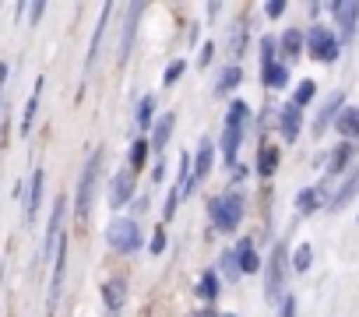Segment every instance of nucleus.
<instances>
[{
    "label": "nucleus",
    "mask_w": 359,
    "mask_h": 317,
    "mask_svg": "<svg viewBox=\"0 0 359 317\" xmlns=\"http://www.w3.org/2000/svg\"><path fill=\"white\" fill-rule=\"evenodd\" d=\"M247 123H250V106L243 99H233L226 106V123H222V141H219L222 158H226V170L240 166V144H243Z\"/></svg>",
    "instance_id": "nucleus-1"
},
{
    "label": "nucleus",
    "mask_w": 359,
    "mask_h": 317,
    "mask_svg": "<svg viewBox=\"0 0 359 317\" xmlns=\"http://www.w3.org/2000/svg\"><path fill=\"white\" fill-rule=\"evenodd\" d=\"M102 158H106V151H102V148H95V151L85 158L81 173H78V191H74V219H78L81 226L88 222V215H92V201H95V194H99Z\"/></svg>",
    "instance_id": "nucleus-2"
},
{
    "label": "nucleus",
    "mask_w": 359,
    "mask_h": 317,
    "mask_svg": "<svg viewBox=\"0 0 359 317\" xmlns=\"http://www.w3.org/2000/svg\"><path fill=\"white\" fill-rule=\"evenodd\" d=\"M243 212H247V201L240 191H222L219 198L208 201V219L219 233H236L243 222Z\"/></svg>",
    "instance_id": "nucleus-3"
},
{
    "label": "nucleus",
    "mask_w": 359,
    "mask_h": 317,
    "mask_svg": "<svg viewBox=\"0 0 359 317\" xmlns=\"http://www.w3.org/2000/svg\"><path fill=\"white\" fill-rule=\"evenodd\" d=\"M264 275H268L264 278V296H268L271 306H278L285 299V243L282 240L271 247L268 264H264Z\"/></svg>",
    "instance_id": "nucleus-4"
},
{
    "label": "nucleus",
    "mask_w": 359,
    "mask_h": 317,
    "mask_svg": "<svg viewBox=\"0 0 359 317\" xmlns=\"http://www.w3.org/2000/svg\"><path fill=\"white\" fill-rule=\"evenodd\" d=\"M306 53L320 64H334L341 57V39L327 25H310L306 29Z\"/></svg>",
    "instance_id": "nucleus-5"
},
{
    "label": "nucleus",
    "mask_w": 359,
    "mask_h": 317,
    "mask_svg": "<svg viewBox=\"0 0 359 317\" xmlns=\"http://www.w3.org/2000/svg\"><path fill=\"white\" fill-rule=\"evenodd\" d=\"M106 243H109V250H116V254H134V250L141 247V229H137V222L127 219V215L109 219V222H106Z\"/></svg>",
    "instance_id": "nucleus-6"
},
{
    "label": "nucleus",
    "mask_w": 359,
    "mask_h": 317,
    "mask_svg": "<svg viewBox=\"0 0 359 317\" xmlns=\"http://www.w3.org/2000/svg\"><path fill=\"white\" fill-rule=\"evenodd\" d=\"M212 166H215V144H212V137H201L198 141V155H194V173H191V184H187L184 198H194L198 194V187L208 180Z\"/></svg>",
    "instance_id": "nucleus-7"
},
{
    "label": "nucleus",
    "mask_w": 359,
    "mask_h": 317,
    "mask_svg": "<svg viewBox=\"0 0 359 317\" xmlns=\"http://www.w3.org/2000/svg\"><path fill=\"white\" fill-rule=\"evenodd\" d=\"M64 215H67V198L60 194V198L53 201V208H50L46 240H43V261H46V257H53V250H57V247H60V240H64Z\"/></svg>",
    "instance_id": "nucleus-8"
},
{
    "label": "nucleus",
    "mask_w": 359,
    "mask_h": 317,
    "mask_svg": "<svg viewBox=\"0 0 359 317\" xmlns=\"http://www.w3.org/2000/svg\"><path fill=\"white\" fill-rule=\"evenodd\" d=\"M341 109H345V92L338 88V92H331V95L320 102V109H317V116H313V137H320L331 123H338Z\"/></svg>",
    "instance_id": "nucleus-9"
},
{
    "label": "nucleus",
    "mask_w": 359,
    "mask_h": 317,
    "mask_svg": "<svg viewBox=\"0 0 359 317\" xmlns=\"http://www.w3.org/2000/svg\"><path fill=\"white\" fill-rule=\"evenodd\" d=\"M106 201H109V208H113V212L134 201V170H116V173H113Z\"/></svg>",
    "instance_id": "nucleus-10"
},
{
    "label": "nucleus",
    "mask_w": 359,
    "mask_h": 317,
    "mask_svg": "<svg viewBox=\"0 0 359 317\" xmlns=\"http://www.w3.org/2000/svg\"><path fill=\"white\" fill-rule=\"evenodd\" d=\"M64 275H67V236L57 247V261H53V275H50V292H46V310L57 313L60 303V289H64Z\"/></svg>",
    "instance_id": "nucleus-11"
},
{
    "label": "nucleus",
    "mask_w": 359,
    "mask_h": 317,
    "mask_svg": "<svg viewBox=\"0 0 359 317\" xmlns=\"http://www.w3.org/2000/svg\"><path fill=\"white\" fill-rule=\"evenodd\" d=\"M144 4H127V18H123V36H120V64L130 60L134 53V39H137V25H141Z\"/></svg>",
    "instance_id": "nucleus-12"
},
{
    "label": "nucleus",
    "mask_w": 359,
    "mask_h": 317,
    "mask_svg": "<svg viewBox=\"0 0 359 317\" xmlns=\"http://www.w3.org/2000/svg\"><path fill=\"white\" fill-rule=\"evenodd\" d=\"M123 303H127V282H123V275H109V278L102 282V306H106V317H120Z\"/></svg>",
    "instance_id": "nucleus-13"
},
{
    "label": "nucleus",
    "mask_w": 359,
    "mask_h": 317,
    "mask_svg": "<svg viewBox=\"0 0 359 317\" xmlns=\"http://www.w3.org/2000/svg\"><path fill=\"white\" fill-rule=\"evenodd\" d=\"M352 155H355V144H352V141H341V144H334V148H331L327 166H324V180H327V184H331V180H338V177L348 170Z\"/></svg>",
    "instance_id": "nucleus-14"
},
{
    "label": "nucleus",
    "mask_w": 359,
    "mask_h": 317,
    "mask_svg": "<svg viewBox=\"0 0 359 317\" xmlns=\"http://www.w3.org/2000/svg\"><path fill=\"white\" fill-rule=\"evenodd\" d=\"M331 15H334V25H338V39H352L355 29H359V4H352V0L331 4Z\"/></svg>",
    "instance_id": "nucleus-15"
},
{
    "label": "nucleus",
    "mask_w": 359,
    "mask_h": 317,
    "mask_svg": "<svg viewBox=\"0 0 359 317\" xmlns=\"http://www.w3.org/2000/svg\"><path fill=\"white\" fill-rule=\"evenodd\" d=\"M278 130H282V141H285V144H292V141L299 137V130H303V109H299L292 99L278 109Z\"/></svg>",
    "instance_id": "nucleus-16"
},
{
    "label": "nucleus",
    "mask_w": 359,
    "mask_h": 317,
    "mask_svg": "<svg viewBox=\"0 0 359 317\" xmlns=\"http://www.w3.org/2000/svg\"><path fill=\"white\" fill-rule=\"evenodd\" d=\"M43 187H46V173H43V170H36V173L29 177V194L22 198V201H25V212H22L25 226H32V222H36V215H39V205H43Z\"/></svg>",
    "instance_id": "nucleus-17"
},
{
    "label": "nucleus",
    "mask_w": 359,
    "mask_h": 317,
    "mask_svg": "<svg viewBox=\"0 0 359 317\" xmlns=\"http://www.w3.org/2000/svg\"><path fill=\"white\" fill-rule=\"evenodd\" d=\"M324 201H331V198H327V180H320L317 187H303V191L296 194V212H299V215H313Z\"/></svg>",
    "instance_id": "nucleus-18"
},
{
    "label": "nucleus",
    "mask_w": 359,
    "mask_h": 317,
    "mask_svg": "<svg viewBox=\"0 0 359 317\" xmlns=\"http://www.w3.org/2000/svg\"><path fill=\"white\" fill-rule=\"evenodd\" d=\"M355 194H359V166H355L352 173H345V177H341V184L334 187V194H331L327 208H331V212H341V208H345Z\"/></svg>",
    "instance_id": "nucleus-19"
},
{
    "label": "nucleus",
    "mask_w": 359,
    "mask_h": 317,
    "mask_svg": "<svg viewBox=\"0 0 359 317\" xmlns=\"http://www.w3.org/2000/svg\"><path fill=\"white\" fill-rule=\"evenodd\" d=\"M278 50H282L285 64L299 60V57L306 53V32H299V29H285V32H282V39H278Z\"/></svg>",
    "instance_id": "nucleus-20"
},
{
    "label": "nucleus",
    "mask_w": 359,
    "mask_h": 317,
    "mask_svg": "<svg viewBox=\"0 0 359 317\" xmlns=\"http://www.w3.org/2000/svg\"><path fill=\"white\" fill-rule=\"evenodd\" d=\"M109 4H102V11H99V25H95V36H92V46H88V57H85V78L92 74V67H95V60H99V50H102V36H106V25H109Z\"/></svg>",
    "instance_id": "nucleus-21"
},
{
    "label": "nucleus",
    "mask_w": 359,
    "mask_h": 317,
    "mask_svg": "<svg viewBox=\"0 0 359 317\" xmlns=\"http://www.w3.org/2000/svg\"><path fill=\"white\" fill-rule=\"evenodd\" d=\"M215 271H219V278H222L226 285L240 282V275H243V264H240V254H236V247L219 254V264H215Z\"/></svg>",
    "instance_id": "nucleus-22"
},
{
    "label": "nucleus",
    "mask_w": 359,
    "mask_h": 317,
    "mask_svg": "<svg viewBox=\"0 0 359 317\" xmlns=\"http://www.w3.org/2000/svg\"><path fill=\"white\" fill-rule=\"evenodd\" d=\"M172 130H176V113L169 109V113H162V116L155 120V127H151V148H155V151H162V148L169 144Z\"/></svg>",
    "instance_id": "nucleus-23"
},
{
    "label": "nucleus",
    "mask_w": 359,
    "mask_h": 317,
    "mask_svg": "<svg viewBox=\"0 0 359 317\" xmlns=\"http://www.w3.org/2000/svg\"><path fill=\"white\" fill-rule=\"evenodd\" d=\"M155 95H141L137 99V106H134V123L141 127V130H148L151 134V127H155Z\"/></svg>",
    "instance_id": "nucleus-24"
},
{
    "label": "nucleus",
    "mask_w": 359,
    "mask_h": 317,
    "mask_svg": "<svg viewBox=\"0 0 359 317\" xmlns=\"http://www.w3.org/2000/svg\"><path fill=\"white\" fill-rule=\"evenodd\" d=\"M334 130H338V137H345V141L359 137V106H345L341 116H338V123H334Z\"/></svg>",
    "instance_id": "nucleus-25"
},
{
    "label": "nucleus",
    "mask_w": 359,
    "mask_h": 317,
    "mask_svg": "<svg viewBox=\"0 0 359 317\" xmlns=\"http://www.w3.org/2000/svg\"><path fill=\"white\" fill-rule=\"evenodd\" d=\"M278 163H282V151H278L275 144H264V148L257 151V173H261V177H275Z\"/></svg>",
    "instance_id": "nucleus-26"
},
{
    "label": "nucleus",
    "mask_w": 359,
    "mask_h": 317,
    "mask_svg": "<svg viewBox=\"0 0 359 317\" xmlns=\"http://www.w3.org/2000/svg\"><path fill=\"white\" fill-rule=\"evenodd\" d=\"M240 81H243V67H240V64L222 67L219 85H215V95H229V92H236V85H240Z\"/></svg>",
    "instance_id": "nucleus-27"
},
{
    "label": "nucleus",
    "mask_w": 359,
    "mask_h": 317,
    "mask_svg": "<svg viewBox=\"0 0 359 317\" xmlns=\"http://www.w3.org/2000/svg\"><path fill=\"white\" fill-rule=\"evenodd\" d=\"M39 95H43V78L36 81V88H32V95H29L25 109H22V134H25V137H29V130H32V123H36V113H39Z\"/></svg>",
    "instance_id": "nucleus-28"
},
{
    "label": "nucleus",
    "mask_w": 359,
    "mask_h": 317,
    "mask_svg": "<svg viewBox=\"0 0 359 317\" xmlns=\"http://www.w3.org/2000/svg\"><path fill=\"white\" fill-rule=\"evenodd\" d=\"M219 289H222V278H219V271H215V268H212V271H205V275L198 278V299H205V303H215Z\"/></svg>",
    "instance_id": "nucleus-29"
},
{
    "label": "nucleus",
    "mask_w": 359,
    "mask_h": 317,
    "mask_svg": "<svg viewBox=\"0 0 359 317\" xmlns=\"http://www.w3.org/2000/svg\"><path fill=\"white\" fill-rule=\"evenodd\" d=\"M282 57H278V39L275 36H264L261 39V74H268L271 67H278Z\"/></svg>",
    "instance_id": "nucleus-30"
},
{
    "label": "nucleus",
    "mask_w": 359,
    "mask_h": 317,
    "mask_svg": "<svg viewBox=\"0 0 359 317\" xmlns=\"http://www.w3.org/2000/svg\"><path fill=\"white\" fill-rule=\"evenodd\" d=\"M236 254H240L243 271H257V268H261V257H257V250H254V236H243V240L236 243Z\"/></svg>",
    "instance_id": "nucleus-31"
},
{
    "label": "nucleus",
    "mask_w": 359,
    "mask_h": 317,
    "mask_svg": "<svg viewBox=\"0 0 359 317\" xmlns=\"http://www.w3.org/2000/svg\"><path fill=\"white\" fill-rule=\"evenodd\" d=\"M261 81H264V85H268L271 92H278V88H285V85H289V64L282 60L278 67H271L268 74H261Z\"/></svg>",
    "instance_id": "nucleus-32"
},
{
    "label": "nucleus",
    "mask_w": 359,
    "mask_h": 317,
    "mask_svg": "<svg viewBox=\"0 0 359 317\" xmlns=\"http://www.w3.org/2000/svg\"><path fill=\"white\" fill-rule=\"evenodd\" d=\"M148 148H151V137H134V144H130V170H134V173L144 166Z\"/></svg>",
    "instance_id": "nucleus-33"
},
{
    "label": "nucleus",
    "mask_w": 359,
    "mask_h": 317,
    "mask_svg": "<svg viewBox=\"0 0 359 317\" xmlns=\"http://www.w3.org/2000/svg\"><path fill=\"white\" fill-rule=\"evenodd\" d=\"M310 264H313V247L310 243H299L296 247V254H292V271H310Z\"/></svg>",
    "instance_id": "nucleus-34"
},
{
    "label": "nucleus",
    "mask_w": 359,
    "mask_h": 317,
    "mask_svg": "<svg viewBox=\"0 0 359 317\" xmlns=\"http://www.w3.org/2000/svg\"><path fill=\"white\" fill-rule=\"evenodd\" d=\"M313 95H317V85H313V78H306V81H299V85H296V95H292V102L303 109V106H310V102H313Z\"/></svg>",
    "instance_id": "nucleus-35"
},
{
    "label": "nucleus",
    "mask_w": 359,
    "mask_h": 317,
    "mask_svg": "<svg viewBox=\"0 0 359 317\" xmlns=\"http://www.w3.org/2000/svg\"><path fill=\"white\" fill-rule=\"evenodd\" d=\"M184 71H187V60H172V64H165V71H162V85L169 88V85H176L180 78H184Z\"/></svg>",
    "instance_id": "nucleus-36"
},
{
    "label": "nucleus",
    "mask_w": 359,
    "mask_h": 317,
    "mask_svg": "<svg viewBox=\"0 0 359 317\" xmlns=\"http://www.w3.org/2000/svg\"><path fill=\"white\" fill-rule=\"evenodd\" d=\"M180 198H184V191H180V187H172V191L165 194V201H162V222H172V215H176V205H180Z\"/></svg>",
    "instance_id": "nucleus-37"
},
{
    "label": "nucleus",
    "mask_w": 359,
    "mask_h": 317,
    "mask_svg": "<svg viewBox=\"0 0 359 317\" xmlns=\"http://www.w3.org/2000/svg\"><path fill=\"white\" fill-rule=\"evenodd\" d=\"M162 250H165V229L158 226V229L151 233V240H148V254H155V257H158Z\"/></svg>",
    "instance_id": "nucleus-38"
},
{
    "label": "nucleus",
    "mask_w": 359,
    "mask_h": 317,
    "mask_svg": "<svg viewBox=\"0 0 359 317\" xmlns=\"http://www.w3.org/2000/svg\"><path fill=\"white\" fill-rule=\"evenodd\" d=\"M278 317H296V296L285 292V299L278 303Z\"/></svg>",
    "instance_id": "nucleus-39"
},
{
    "label": "nucleus",
    "mask_w": 359,
    "mask_h": 317,
    "mask_svg": "<svg viewBox=\"0 0 359 317\" xmlns=\"http://www.w3.org/2000/svg\"><path fill=\"white\" fill-rule=\"evenodd\" d=\"M264 15H268L271 22H278V18L285 15V0H271V4H264Z\"/></svg>",
    "instance_id": "nucleus-40"
},
{
    "label": "nucleus",
    "mask_w": 359,
    "mask_h": 317,
    "mask_svg": "<svg viewBox=\"0 0 359 317\" xmlns=\"http://www.w3.org/2000/svg\"><path fill=\"white\" fill-rule=\"evenodd\" d=\"M243 36H247V22L236 25V43H233V57H243Z\"/></svg>",
    "instance_id": "nucleus-41"
},
{
    "label": "nucleus",
    "mask_w": 359,
    "mask_h": 317,
    "mask_svg": "<svg viewBox=\"0 0 359 317\" xmlns=\"http://www.w3.org/2000/svg\"><path fill=\"white\" fill-rule=\"evenodd\" d=\"M212 57H215V43H205V46H201V53H198V67H208V64H212Z\"/></svg>",
    "instance_id": "nucleus-42"
},
{
    "label": "nucleus",
    "mask_w": 359,
    "mask_h": 317,
    "mask_svg": "<svg viewBox=\"0 0 359 317\" xmlns=\"http://www.w3.org/2000/svg\"><path fill=\"white\" fill-rule=\"evenodd\" d=\"M43 11H46V4H39V0H36V4H32V25L43 18Z\"/></svg>",
    "instance_id": "nucleus-43"
},
{
    "label": "nucleus",
    "mask_w": 359,
    "mask_h": 317,
    "mask_svg": "<svg viewBox=\"0 0 359 317\" xmlns=\"http://www.w3.org/2000/svg\"><path fill=\"white\" fill-rule=\"evenodd\" d=\"M198 317H212V310H208V306H205V310H201V313H198Z\"/></svg>",
    "instance_id": "nucleus-44"
},
{
    "label": "nucleus",
    "mask_w": 359,
    "mask_h": 317,
    "mask_svg": "<svg viewBox=\"0 0 359 317\" xmlns=\"http://www.w3.org/2000/svg\"><path fill=\"white\" fill-rule=\"evenodd\" d=\"M226 317H236V313H226Z\"/></svg>",
    "instance_id": "nucleus-45"
}]
</instances>
